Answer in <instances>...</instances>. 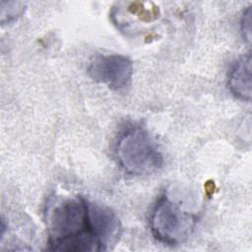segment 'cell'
Wrapping results in <instances>:
<instances>
[{"mask_svg":"<svg viewBox=\"0 0 252 252\" xmlns=\"http://www.w3.org/2000/svg\"><path fill=\"white\" fill-rule=\"evenodd\" d=\"M8 8L1 6V23H11L16 21L25 12L26 4L23 2H6Z\"/></svg>","mask_w":252,"mask_h":252,"instance_id":"52a82bcc","label":"cell"},{"mask_svg":"<svg viewBox=\"0 0 252 252\" xmlns=\"http://www.w3.org/2000/svg\"><path fill=\"white\" fill-rule=\"evenodd\" d=\"M251 23H252V6L247 7L241 16L240 19V29L243 39L250 43L251 41Z\"/></svg>","mask_w":252,"mask_h":252,"instance_id":"ba28073f","label":"cell"},{"mask_svg":"<svg viewBox=\"0 0 252 252\" xmlns=\"http://www.w3.org/2000/svg\"><path fill=\"white\" fill-rule=\"evenodd\" d=\"M197 221L196 213L187 210L166 192L157 200L150 216L153 236L167 245L185 242L192 235Z\"/></svg>","mask_w":252,"mask_h":252,"instance_id":"3957f363","label":"cell"},{"mask_svg":"<svg viewBox=\"0 0 252 252\" xmlns=\"http://www.w3.org/2000/svg\"><path fill=\"white\" fill-rule=\"evenodd\" d=\"M90 77L110 90L120 91L132 81L133 63L122 54H99L94 56L88 68Z\"/></svg>","mask_w":252,"mask_h":252,"instance_id":"277c9868","label":"cell"},{"mask_svg":"<svg viewBox=\"0 0 252 252\" xmlns=\"http://www.w3.org/2000/svg\"><path fill=\"white\" fill-rule=\"evenodd\" d=\"M90 219L93 228L104 250L118 241L121 234V224L117 216L110 208L90 202Z\"/></svg>","mask_w":252,"mask_h":252,"instance_id":"5b68a950","label":"cell"},{"mask_svg":"<svg viewBox=\"0 0 252 252\" xmlns=\"http://www.w3.org/2000/svg\"><path fill=\"white\" fill-rule=\"evenodd\" d=\"M227 87L238 99H251V53L241 55L231 66L227 75Z\"/></svg>","mask_w":252,"mask_h":252,"instance_id":"8992f818","label":"cell"},{"mask_svg":"<svg viewBox=\"0 0 252 252\" xmlns=\"http://www.w3.org/2000/svg\"><path fill=\"white\" fill-rule=\"evenodd\" d=\"M114 157L128 174L145 176L158 170L163 158L146 129L139 125L126 126L114 143Z\"/></svg>","mask_w":252,"mask_h":252,"instance_id":"7a4b0ae2","label":"cell"},{"mask_svg":"<svg viewBox=\"0 0 252 252\" xmlns=\"http://www.w3.org/2000/svg\"><path fill=\"white\" fill-rule=\"evenodd\" d=\"M48 244L53 251H101L90 219V201L82 196L66 198L48 214Z\"/></svg>","mask_w":252,"mask_h":252,"instance_id":"6da1fadb","label":"cell"}]
</instances>
